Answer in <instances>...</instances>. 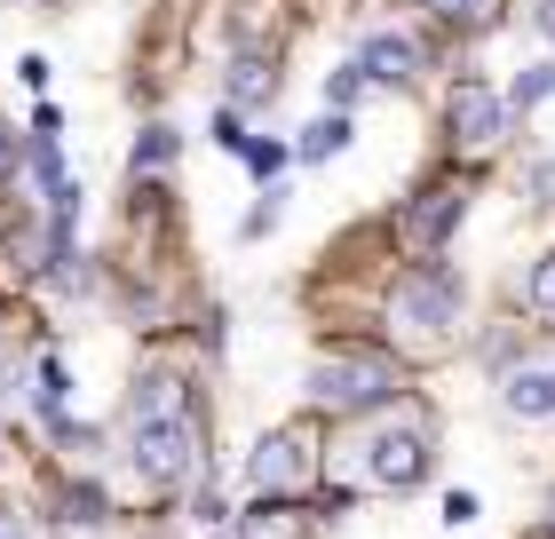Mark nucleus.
I'll return each mask as SVG.
<instances>
[{"label":"nucleus","mask_w":555,"mask_h":539,"mask_svg":"<svg viewBox=\"0 0 555 539\" xmlns=\"http://www.w3.org/2000/svg\"><path fill=\"white\" fill-rule=\"evenodd\" d=\"M397 397V365L382 349H334L310 365V405L318 413H382Z\"/></svg>","instance_id":"20e7f679"},{"label":"nucleus","mask_w":555,"mask_h":539,"mask_svg":"<svg viewBox=\"0 0 555 539\" xmlns=\"http://www.w3.org/2000/svg\"><path fill=\"white\" fill-rule=\"evenodd\" d=\"M468 215V183H437V191H421V207L405 215V239L413 246H444V230Z\"/></svg>","instance_id":"1a4fd4ad"},{"label":"nucleus","mask_w":555,"mask_h":539,"mask_svg":"<svg viewBox=\"0 0 555 539\" xmlns=\"http://www.w3.org/2000/svg\"><path fill=\"white\" fill-rule=\"evenodd\" d=\"M500 9H508V0H428V16H437L444 24V33H492V24H500Z\"/></svg>","instance_id":"9b49d317"},{"label":"nucleus","mask_w":555,"mask_h":539,"mask_svg":"<svg viewBox=\"0 0 555 539\" xmlns=\"http://www.w3.org/2000/svg\"><path fill=\"white\" fill-rule=\"evenodd\" d=\"M444 136H452V151H468V159H492V151L508 143V95L485 88V80H461L444 95Z\"/></svg>","instance_id":"39448f33"},{"label":"nucleus","mask_w":555,"mask_h":539,"mask_svg":"<svg viewBox=\"0 0 555 539\" xmlns=\"http://www.w3.org/2000/svg\"><path fill=\"white\" fill-rule=\"evenodd\" d=\"M238 539H301V508H294V500L255 492V508L238 516Z\"/></svg>","instance_id":"9d476101"},{"label":"nucleus","mask_w":555,"mask_h":539,"mask_svg":"<svg viewBox=\"0 0 555 539\" xmlns=\"http://www.w3.org/2000/svg\"><path fill=\"white\" fill-rule=\"evenodd\" d=\"M128 460L151 492H175L207 469V428H198V405L183 389V373H143L128 397Z\"/></svg>","instance_id":"f257e3e1"},{"label":"nucleus","mask_w":555,"mask_h":539,"mask_svg":"<svg viewBox=\"0 0 555 539\" xmlns=\"http://www.w3.org/2000/svg\"><path fill=\"white\" fill-rule=\"evenodd\" d=\"M358 72L373 88H421V72H428V48L413 33H365L358 40Z\"/></svg>","instance_id":"0eeeda50"},{"label":"nucleus","mask_w":555,"mask_h":539,"mask_svg":"<svg viewBox=\"0 0 555 539\" xmlns=\"http://www.w3.org/2000/svg\"><path fill=\"white\" fill-rule=\"evenodd\" d=\"M175 159V136H167V127H143V143H135V175L143 167H167Z\"/></svg>","instance_id":"dca6fc26"},{"label":"nucleus","mask_w":555,"mask_h":539,"mask_svg":"<svg viewBox=\"0 0 555 539\" xmlns=\"http://www.w3.org/2000/svg\"><path fill=\"white\" fill-rule=\"evenodd\" d=\"M9 167H16V136L0 127V175H9Z\"/></svg>","instance_id":"5701e85b"},{"label":"nucleus","mask_w":555,"mask_h":539,"mask_svg":"<svg viewBox=\"0 0 555 539\" xmlns=\"http://www.w3.org/2000/svg\"><path fill=\"white\" fill-rule=\"evenodd\" d=\"M524 301H532V318H555V254L532 270V286H524Z\"/></svg>","instance_id":"2eb2a0df"},{"label":"nucleus","mask_w":555,"mask_h":539,"mask_svg":"<svg viewBox=\"0 0 555 539\" xmlns=\"http://www.w3.org/2000/svg\"><path fill=\"white\" fill-rule=\"evenodd\" d=\"M500 413L508 421H555V357H532L500 381Z\"/></svg>","instance_id":"6e6552de"},{"label":"nucleus","mask_w":555,"mask_h":539,"mask_svg":"<svg viewBox=\"0 0 555 539\" xmlns=\"http://www.w3.org/2000/svg\"><path fill=\"white\" fill-rule=\"evenodd\" d=\"M358 88H365V72H358V64H349V72H334V80H325V95H334V112H341V104H358Z\"/></svg>","instance_id":"6ab92c4d"},{"label":"nucleus","mask_w":555,"mask_h":539,"mask_svg":"<svg viewBox=\"0 0 555 539\" xmlns=\"http://www.w3.org/2000/svg\"><path fill=\"white\" fill-rule=\"evenodd\" d=\"M358 452H365V484L373 492H413V484L428 476V460H437V428H428L421 405H405V413L373 421Z\"/></svg>","instance_id":"7ed1b4c3"},{"label":"nucleus","mask_w":555,"mask_h":539,"mask_svg":"<svg viewBox=\"0 0 555 539\" xmlns=\"http://www.w3.org/2000/svg\"><path fill=\"white\" fill-rule=\"evenodd\" d=\"M33 397H40V413H56V405H64V365H56V357L33 373Z\"/></svg>","instance_id":"f3484780"},{"label":"nucleus","mask_w":555,"mask_h":539,"mask_svg":"<svg viewBox=\"0 0 555 539\" xmlns=\"http://www.w3.org/2000/svg\"><path fill=\"white\" fill-rule=\"evenodd\" d=\"M524 191H532V207H555V159H532V167H524Z\"/></svg>","instance_id":"a211bd4d"},{"label":"nucleus","mask_w":555,"mask_h":539,"mask_svg":"<svg viewBox=\"0 0 555 539\" xmlns=\"http://www.w3.org/2000/svg\"><path fill=\"white\" fill-rule=\"evenodd\" d=\"M547 95H555V64H524V80L508 88V112H532Z\"/></svg>","instance_id":"4468645a"},{"label":"nucleus","mask_w":555,"mask_h":539,"mask_svg":"<svg viewBox=\"0 0 555 539\" xmlns=\"http://www.w3.org/2000/svg\"><path fill=\"white\" fill-rule=\"evenodd\" d=\"M246 159H255V175H278V167H286V151H278V143H246Z\"/></svg>","instance_id":"412c9836"},{"label":"nucleus","mask_w":555,"mask_h":539,"mask_svg":"<svg viewBox=\"0 0 555 539\" xmlns=\"http://www.w3.org/2000/svg\"><path fill=\"white\" fill-rule=\"evenodd\" d=\"M341 143H349V119H341V112H325V119L301 127V143H294V151H301V159H334Z\"/></svg>","instance_id":"ddd939ff"},{"label":"nucleus","mask_w":555,"mask_h":539,"mask_svg":"<svg viewBox=\"0 0 555 539\" xmlns=\"http://www.w3.org/2000/svg\"><path fill=\"white\" fill-rule=\"evenodd\" d=\"M0 539H33V524H24L16 508H0Z\"/></svg>","instance_id":"4be33fe9"},{"label":"nucleus","mask_w":555,"mask_h":539,"mask_svg":"<svg viewBox=\"0 0 555 539\" xmlns=\"http://www.w3.org/2000/svg\"><path fill=\"white\" fill-rule=\"evenodd\" d=\"M270 95H278V64L270 56H238L231 64V104L255 112V104H270Z\"/></svg>","instance_id":"f8f14e48"},{"label":"nucleus","mask_w":555,"mask_h":539,"mask_svg":"<svg viewBox=\"0 0 555 539\" xmlns=\"http://www.w3.org/2000/svg\"><path fill=\"white\" fill-rule=\"evenodd\" d=\"M461 310H468V286L444 262H421V270L397 278V294H389V333L413 357H437V349L461 342Z\"/></svg>","instance_id":"f03ea898"},{"label":"nucleus","mask_w":555,"mask_h":539,"mask_svg":"<svg viewBox=\"0 0 555 539\" xmlns=\"http://www.w3.org/2000/svg\"><path fill=\"white\" fill-rule=\"evenodd\" d=\"M524 24H532L540 40H555V0H524Z\"/></svg>","instance_id":"aec40b11"},{"label":"nucleus","mask_w":555,"mask_h":539,"mask_svg":"<svg viewBox=\"0 0 555 539\" xmlns=\"http://www.w3.org/2000/svg\"><path fill=\"white\" fill-rule=\"evenodd\" d=\"M310 476H318V436L310 428H270L255 445V460H246V484L270 492V500H301Z\"/></svg>","instance_id":"423d86ee"}]
</instances>
